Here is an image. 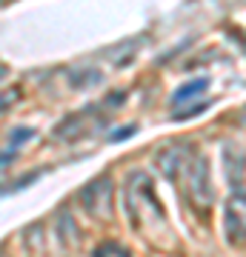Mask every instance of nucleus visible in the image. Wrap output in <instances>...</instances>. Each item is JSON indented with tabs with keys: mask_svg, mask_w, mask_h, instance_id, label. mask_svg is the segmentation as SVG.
Segmentation results:
<instances>
[{
	"mask_svg": "<svg viewBox=\"0 0 246 257\" xmlns=\"http://www.w3.org/2000/svg\"><path fill=\"white\" fill-rule=\"evenodd\" d=\"M29 138H35V128H26V126L15 128V132H12V138H9V152H3V155H0V166L6 163V160H12V155H15V152H18Z\"/></svg>",
	"mask_w": 246,
	"mask_h": 257,
	"instance_id": "0eeeda50",
	"label": "nucleus"
},
{
	"mask_svg": "<svg viewBox=\"0 0 246 257\" xmlns=\"http://www.w3.org/2000/svg\"><path fill=\"white\" fill-rule=\"evenodd\" d=\"M0 77H3V69H0Z\"/></svg>",
	"mask_w": 246,
	"mask_h": 257,
	"instance_id": "ddd939ff",
	"label": "nucleus"
},
{
	"mask_svg": "<svg viewBox=\"0 0 246 257\" xmlns=\"http://www.w3.org/2000/svg\"><path fill=\"white\" fill-rule=\"evenodd\" d=\"M186 177H189V203L198 211H206L215 200V189H212V172H209V160L203 155H198L192 163L183 166Z\"/></svg>",
	"mask_w": 246,
	"mask_h": 257,
	"instance_id": "f257e3e1",
	"label": "nucleus"
},
{
	"mask_svg": "<svg viewBox=\"0 0 246 257\" xmlns=\"http://www.w3.org/2000/svg\"><path fill=\"white\" fill-rule=\"evenodd\" d=\"M189 152H192V149L183 146V143H172V146L160 149V152H157V157H155L160 175H163L166 180H175V177H178V172L189 163Z\"/></svg>",
	"mask_w": 246,
	"mask_h": 257,
	"instance_id": "7ed1b4c3",
	"label": "nucleus"
},
{
	"mask_svg": "<svg viewBox=\"0 0 246 257\" xmlns=\"http://www.w3.org/2000/svg\"><path fill=\"white\" fill-rule=\"evenodd\" d=\"M95 254H129L126 246H120V243H101V246L95 248Z\"/></svg>",
	"mask_w": 246,
	"mask_h": 257,
	"instance_id": "1a4fd4ad",
	"label": "nucleus"
},
{
	"mask_svg": "<svg viewBox=\"0 0 246 257\" xmlns=\"http://www.w3.org/2000/svg\"><path fill=\"white\" fill-rule=\"evenodd\" d=\"M40 237H43V234H40V226H32V229H26V234H23V243L40 251V248H43V240Z\"/></svg>",
	"mask_w": 246,
	"mask_h": 257,
	"instance_id": "6e6552de",
	"label": "nucleus"
},
{
	"mask_svg": "<svg viewBox=\"0 0 246 257\" xmlns=\"http://www.w3.org/2000/svg\"><path fill=\"white\" fill-rule=\"evenodd\" d=\"M57 240H60V248H74L80 243V229L66 209L57 214Z\"/></svg>",
	"mask_w": 246,
	"mask_h": 257,
	"instance_id": "39448f33",
	"label": "nucleus"
},
{
	"mask_svg": "<svg viewBox=\"0 0 246 257\" xmlns=\"http://www.w3.org/2000/svg\"><path fill=\"white\" fill-rule=\"evenodd\" d=\"M20 100V89H9L6 94H0V109H9L12 103Z\"/></svg>",
	"mask_w": 246,
	"mask_h": 257,
	"instance_id": "9d476101",
	"label": "nucleus"
},
{
	"mask_svg": "<svg viewBox=\"0 0 246 257\" xmlns=\"http://www.w3.org/2000/svg\"><path fill=\"white\" fill-rule=\"evenodd\" d=\"M112 197H115V183L112 177H95L92 183L80 189V206L98 220H109L112 217Z\"/></svg>",
	"mask_w": 246,
	"mask_h": 257,
	"instance_id": "f03ea898",
	"label": "nucleus"
},
{
	"mask_svg": "<svg viewBox=\"0 0 246 257\" xmlns=\"http://www.w3.org/2000/svg\"><path fill=\"white\" fill-rule=\"evenodd\" d=\"M129 135H135V126H126V128H118V132H112L109 140H112V143H120V140L129 138Z\"/></svg>",
	"mask_w": 246,
	"mask_h": 257,
	"instance_id": "9b49d317",
	"label": "nucleus"
},
{
	"mask_svg": "<svg viewBox=\"0 0 246 257\" xmlns=\"http://www.w3.org/2000/svg\"><path fill=\"white\" fill-rule=\"evenodd\" d=\"M226 231L229 243H243V192H235V200L226 209Z\"/></svg>",
	"mask_w": 246,
	"mask_h": 257,
	"instance_id": "20e7f679",
	"label": "nucleus"
},
{
	"mask_svg": "<svg viewBox=\"0 0 246 257\" xmlns=\"http://www.w3.org/2000/svg\"><path fill=\"white\" fill-rule=\"evenodd\" d=\"M206 89H209V77H195V80L183 83V86H178V89H175L172 106H181V103H186V100H195V97H198V94H203Z\"/></svg>",
	"mask_w": 246,
	"mask_h": 257,
	"instance_id": "423d86ee",
	"label": "nucleus"
},
{
	"mask_svg": "<svg viewBox=\"0 0 246 257\" xmlns=\"http://www.w3.org/2000/svg\"><path fill=\"white\" fill-rule=\"evenodd\" d=\"M37 177H40V172H32V175H29V177H20L18 183H15V186H12V189H9V192H18V189H23V186H26V183H35Z\"/></svg>",
	"mask_w": 246,
	"mask_h": 257,
	"instance_id": "f8f14e48",
	"label": "nucleus"
}]
</instances>
